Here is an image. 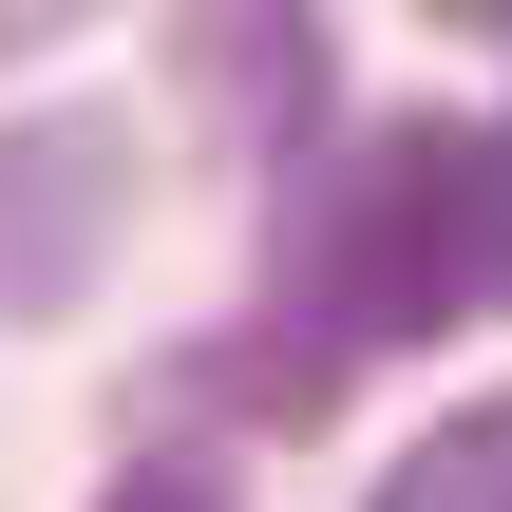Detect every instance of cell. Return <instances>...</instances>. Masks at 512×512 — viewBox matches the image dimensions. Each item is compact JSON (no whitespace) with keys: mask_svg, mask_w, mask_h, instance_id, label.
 I'll return each instance as SVG.
<instances>
[{"mask_svg":"<svg viewBox=\"0 0 512 512\" xmlns=\"http://www.w3.org/2000/svg\"><path fill=\"white\" fill-rule=\"evenodd\" d=\"M456 285H494V133L399 114L323 190V342H418Z\"/></svg>","mask_w":512,"mask_h":512,"instance_id":"6da1fadb","label":"cell"},{"mask_svg":"<svg viewBox=\"0 0 512 512\" xmlns=\"http://www.w3.org/2000/svg\"><path fill=\"white\" fill-rule=\"evenodd\" d=\"M114 228H133V133H114V114L0 133V323H57Z\"/></svg>","mask_w":512,"mask_h":512,"instance_id":"7a4b0ae2","label":"cell"},{"mask_svg":"<svg viewBox=\"0 0 512 512\" xmlns=\"http://www.w3.org/2000/svg\"><path fill=\"white\" fill-rule=\"evenodd\" d=\"M190 95H209L247 152L323 133V95H342V38H323V0H190Z\"/></svg>","mask_w":512,"mask_h":512,"instance_id":"3957f363","label":"cell"},{"mask_svg":"<svg viewBox=\"0 0 512 512\" xmlns=\"http://www.w3.org/2000/svg\"><path fill=\"white\" fill-rule=\"evenodd\" d=\"M361 512H512V399H456V418H437Z\"/></svg>","mask_w":512,"mask_h":512,"instance_id":"277c9868","label":"cell"},{"mask_svg":"<svg viewBox=\"0 0 512 512\" xmlns=\"http://www.w3.org/2000/svg\"><path fill=\"white\" fill-rule=\"evenodd\" d=\"M95 512H247V494H228L209 456H133V475H114V494H95Z\"/></svg>","mask_w":512,"mask_h":512,"instance_id":"5b68a950","label":"cell"},{"mask_svg":"<svg viewBox=\"0 0 512 512\" xmlns=\"http://www.w3.org/2000/svg\"><path fill=\"white\" fill-rule=\"evenodd\" d=\"M494 285H512V133H494Z\"/></svg>","mask_w":512,"mask_h":512,"instance_id":"8992f818","label":"cell"}]
</instances>
